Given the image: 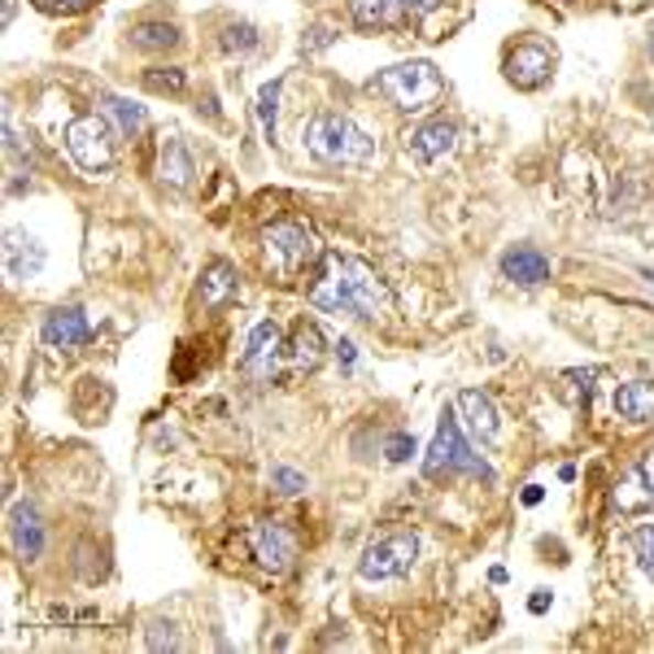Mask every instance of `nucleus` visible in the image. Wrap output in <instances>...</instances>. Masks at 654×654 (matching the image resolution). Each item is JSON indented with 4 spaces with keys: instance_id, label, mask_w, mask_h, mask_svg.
Listing matches in <instances>:
<instances>
[{
    "instance_id": "obj_1",
    "label": "nucleus",
    "mask_w": 654,
    "mask_h": 654,
    "mask_svg": "<svg viewBox=\"0 0 654 654\" xmlns=\"http://www.w3.org/2000/svg\"><path fill=\"white\" fill-rule=\"evenodd\" d=\"M310 302L319 310H331V315H358V319H375L393 306V293L389 284L358 258H336L327 253L324 258V275L315 280L310 288Z\"/></svg>"
},
{
    "instance_id": "obj_2",
    "label": "nucleus",
    "mask_w": 654,
    "mask_h": 654,
    "mask_svg": "<svg viewBox=\"0 0 654 654\" xmlns=\"http://www.w3.org/2000/svg\"><path fill=\"white\" fill-rule=\"evenodd\" d=\"M306 149L327 166H367L375 162V140L345 113H315L306 122Z\"/></svg>"
},
{
    "instance_id": "obj_3",
    "label": "nucleus",
    "mask_w": 654,
    "mask_h": 654,
    "mask_svg": "<svg viewBox=\"0 0 654 654\" xmlns=\"http://www.w3.org/2000/svg\"><path fill=\"white\" fill-rule=\"evenodd\" d=\"M424 476L428 480H445V476H476V480H493V467L476 454V445L462 436L458 419L445 411L440 424H436V436L428 445V458H424Z\"/></svg>"
},
{
    "instance_id": "obj_4",
    "label": "nucleus",
    "mask_w": 654,
    "mask_h": 654,
    "mask_svg": "<svg viewBox=\"0 0 654 654\" xmlns=\"http://www.w3.org/2000/svg\"><path fill=\"white\" fill-rule=\"evenodd\" d=\"M375 92L389 97L402 113H419L445 92V79L433 62H402V66H389L375 75Z\"/></svg>"
},
{
    "instance_id": "obj_5",
    "label": "nucleus",
    "mask_w": 654,
    "mask_h": 654,
    "mask_svg": "<svg viewBox=\"0 0 654 654\" xmlns=\"http://www.w3.org/2000/svg\"><path fill=\"white\" fill-rule=\"evenodd\" d=\"M262 253H266V266L280 280H293L319 258V240L302 222H275V227L262 231Z\"/></svg>"
},
{
    "instance_id": "obj_6",
    "label": "nucleus",
    "mask_w": 654,
    "mask_h": 654,
    "mask_svg": "<svg viewBox=\"0 0 654 654\" xmlns=\"http://www.w3.org/2000/svg\"><path fill=\"white\" fill-rule=\"evenodd\" d=\"M66 149H70V157H75L79 171H88V175L109 171L113 166V127H109L106 113H79V118H70Z\"/></svg>"
},
{
    "instance_id": "obj_7",
    "label": "nucleus",
    "mask_w": 654,
    "mask_h": 654,
    "mask_svg": "<svg viewBox=\"0 0 654 654\" xmlns=\"http://www.w3.org/2000/svg\"><path fill=\"white\" fill-rule=\"evenodd\" d=\"M419 558V537L415 533H389L380 542H371L362 549V563H358V576L362 580H393V576H406Z\"/></svg>"
},
{
    "instance_id": "obj_8",
    "label": "nucleus",
    "mask_w": 654,
    "mask_h": 654,
    "mask_svg": "<svg viewBox=\"0 0 654 654\" xmlns=\"http://www.w3.org/2000/svg\"><path fill=\"white\" fill-rule=\"evenodd\" d=\"M249 549H253L258 567H266L271 576H284L293 567V558H297V537L280 520H258L249 528Z\"/></svg>"
},
{
    "instance_id": "obj_9",
    "label": "nucleus",
    "mask_w": 654,
    "mask_h": 654,
    "mask_svg": "<svg viewBox=\"0 0 654 654\" xmlns=\"http://www.w3.org/2000/svg\"><path fill=\"white\" fill-rule=\"evenodd\" d=\"M554 75V48H545V44H520V48H511L506 53V79L515 84V88H542L545 79Z\"/></svg>"
},
{
    "instance_id": "obj_10",
    "label": "nucleus",
    "mask_w": 654,
    "mask_h": 654,
    "mask_svg": "<svg viewBox=\"0 0 654 654\" xmlns=\"http://www.w3.org/2000/svg\"><path fill=\"white\" fill-rule=\"evenodd\" d=\"M44 345L48 349H57V353H70V349H79V345H88L92 340V324H88V315L79 310V306H57L48 319H44Z\"/></svg>"
},
{
    "instance_id": "obj_11",
    "label": "nucleus",
    "mask_w": 654,
    "mask_h": 654,
    "mask_svg": "<svg viewBox=\"0 0 654 654\" xmlns=\"http://www.w3.org/2000/svg\"><path fill=\"white\" fill-rule=\"evenodd\" d=\"M280 353H284V331H280V324H271V319L253 324V331H249V349H244V371L258 375V380H271Z\"/></svg>"
},
{
    "instance_id": "obj_12",
    "label": "nucleus",
    "mask_w": 654,
    "mask_h": 654,
    "mask_svg": "<svg viewBox=\"0 0 654 654\" xmlns=\"http://www.w3.org/2000/svg\"><path fill=\"white\" fill-rule=\"evenodd\" d=\"M44 258L48 253L31 231H18V227L4 231V275L9 280H35L44 271Z\"/></svg>"
},
{
    "instance_id": "obj_13",
    "label": "nucleus",
    "mask_w": 654,
    "mask_h": 654,
    "mask_svg": "<svg viewBox=\"0 0 654 654\" xmlns=\"http://www.w3.org/2000/svg\"><path fill=\"white\" fill-rule=\"evenodd\" d=\"M454 140H458V127L445 122V118H433V122H424V127L411 131L406 149H411V157H415L419 166H433V162H440V157L454 149Z\"/></svg>"
},
{
    "instance_id": "obj_14",
    "label": "nucleus",
    "mask_w": 654,
    "mask_h": 654,
    "mask_svg": "<svg viewBox=\"0 0 654 654\" xmlns=\"http://www.w3.org/2000/svg\"><path fill=\"white\" fill-rule=\"evenodd\" d=\"M9 537H13V549H18V558H40V549H44V520H40V511L31 506V502H18L13 506V515H9Z\"/></svg>"
},
{
    "instance_id": "obj_15",
    "label": "nucleus",
    "mask_w": 654,
    "mask_h": 654,
    "mask_svg": "<svg viewBox=\"0 0 654 654\" xmlns=\"http://www.w3.org/2000/svg\"><path fill=\"white\" fill-rule=\"evenodd\" d=\"M458 411H462V419H467V428L480 436V440H493L498 436V406L489 402V393H480V389H462L458 393Z\"/></svg>"
},
{
    "instance_id": "obj_16",
    "label": "nucleus",
    "mask_w": 654,
    "mask_h": 654,
    "mask_svg": "<svg viewBox=\"0 0 654 654\" xmlns=\"http://www.w3.org/2000/svg\"><path fill=\"white\" fill-rule=\"evenodd\" d=\"M615 415L629 424H654V384L633 380L615 389Z\"/></svg>"
},
{
    "instance_id": "obj_17",
    "label": "nucleus",
    "mask_w": 654,
    "mask_h": 654,
    "mask_svg": "<svg viewBox=\"0 0 654 654\" xmlns=\"http://www.w3.org/2000/svg\"><path fill=\"white\" fill-rule=\"evenodd\" d=\"M502 275L515 280V284H524V288H537V284L549 280V262H545V253H537V249H511L502 258Z\"/></svg>"
},
{
    "instance_id": "obj_18",
    "label": "nucleus",
    "mask_w": 654,
    "mask_h": 654,
    "mask_svg": "<svg viewBox=\"0 0 654 654\" xmlns=\"http://www.w3.org/2000/svg\"><path fill=\"white\" fill-rule=\"evenodd\" d=\"M157 175L166 179V184H175V188H188L193 184V157H188V149H184V140L179 135H166L162 140V149H157Z\"/></svg>"
},
{
    "instance_id": "obj_19",
    "label": "nucleus",
    "mask_w": 654,
    "mask_h": 654,
    "mask_svg": "<svg viewBox=\"0 0 654 654\" xmlns=\"http://www.w3.org/2000/svg\"><path fill=\"white\" fill-rule=\"evenodd\" d=\"M349 13L358 26L380 31V26H402L406 18V0H349Z\"/></svg>"
},
{
    "instance_id": "obj_20",
    "label": "nucleus",
    "mask_w": 654,
    "mask_h": 654,
    "mask_svg": "<svg viewBox=\"0 0 654 654\" xmlns=\"http://www.w3.org/2000/svg\"><path fill=\"white\" fill-rule=\"evenodd\" d=\"M101 113L113 122V131H118L122 140H135V135H144V127H149L144 106H135V101H127V97H101Z\"/></svg>"
},
{
    "instance_id": "obj_21",
    "label": "nucleus",
    "mask_w": 654,
    "mask_h": 654,
    "mask_svg": "<svg viewBox=\"0 0 654 654\" xmlns=\"http://www.w3.org/2000/svg\"><path fill=\"white\" fill-rule=\"evenodd\" d=\"M236 288H240V275H236V266L231 262H210L206 266V275H201V306H222L227 297H236Z\"/></svg>"
},
{
    "instance_id": "obj_22",
    "label": "nucleus",
    "mask_w": 654,
    "mask_h": 654,
    "mask_svg": "<svg viewBox=\"0 0 654 654\" xmlns=\"http://www.w3.org/2000/svg\"><path fill=\"white\" fill-rule=\"evenodd\" d=\"M131 44L144 48V53H166V48L179 44V26H171V22H140V26H131Z\"/></svg>"
},
{
    "instance_id": "obj_23",
    "label": "nucleus",
    "mask_w": 654,
    "mask_h": 654,
    "mask_svg": "<svg viewBox=\"0 0 654 654\" xmlns=\"http://www.w3.org/2000/svg\"><path fill=\"white\" fill-rule=\"evenodd\" d=\"M293 367H315L319 358H324V331H319V324H297V331H293Z\"/></svg>"
},
{
    "instance_id": "obj_24",
    "label": "nucleus",
    "mask_w": 654,
    "mask_h": 654,
    "mask_svg": "<svg viewBox=\"0 0 654 654\" xmlns=\"http://www.w3.org/2000/svg\"><path fill=\"white\" fill-rule=\"evenodd\" d=\"M280 88H284V79H271V84L258 92V122H262L266 140H275V109H280Z\"/></svg>"
},
{
    "instance_id": "obj_25",
    "label": "nucleus",
    "mask_w": 654,
    "mask_h": 654,
    "mask_svg": "<svg viewBox=\"0 0 654 654\" xmlns=\"http://www.w3.org/2000/svg\"><path fill=\"white\" fill-rule=\"evenodd\" d=\"M144 84H149L153 92H166V97H179V92L188 88V75H184L179 66H171V70H149V75H144Z\"/></svg>"
},
{
    "instance_id": "obj_26",
    "label": "nucleus",
    "mask_w": 654,
    "mask_h": 654,
    "mask_svg": "<svg viewBox=\"0 0 654 654\" xmlns=\"http://www.w3.org/2000/svg\"><path fill=\"white\" fill-rule=\"evenodd\" d=\"M633 554H637V567L654 580V524L633 528Z\"/></svg>"
},
{
    "instance_id": "obj_27",
    "label": "nucleus",
    "mask_w": 654,
    "mask_h": 654,
    "mask_svg": "<svg viewBox=\"0 0 654 654\" xmlns=\"http://www.w3.org/2000/svg\"><path fill=\"white\" fill-rule=\"evenodd\" d=\"M149 651H179V633L175 624H149Z\"/></svg>"
},
{
    "instance_id": "obj_28",
    "label": "nucleus",
    "mask_w": 654,
    "mask_h": 654,
    "mask_svg": "<svg viewBox=\"0 0 654 654\" xmlns=\"http://www.w3.org/2000/svg\"><path fill=\"white\" fill-rule=\"evenodd\" d=\"M384 454H389V462H406L411 454H419V445H415V436L397 433V436H389V445H384Z\"/></svg>"
},
{
    "instance_id": "obj_29",
    "label": "nucleus",
    "mask_w": 654,
    "mask_h": 654,
    "mask_svg": "<svg viewBox=\"0 0 654 654\" xmlns=\"http://www.w3.org/2000/svg\"><path fill=\"white\" fill-rule=\"evenodd\" d=\"M275 484H280V493H302L306 489V476L302 471H293V467H275V476H271Z\"/></svg>"
},
{
    "instance_id": "obj_30",
    "label": "nucleus",
    "mask_w": 654,
    "mask_h": 654,
    "mask_svg": "<svg viewBox=\"0 0 654 654\" xmlns=\"http://www.w3.org/2000/svg\"><path fill=\"white\" fill-rule=\"evenodd\" d=\"M222 44L244 53V48H253V44H258V35H253V26H244V22H240V26H227V40H222Z\"/></svg>"
},
{
    "instance_id": "obj_31",
    "label": "nucleus",
    "mask_w": 654,
    "mask_h": 654,
    "mask_svg": "<svg viewBox=\"0 0 654 654\" xmlns=\"http://www.w3.org/2000/svg\"><path fill=\"white\" fill-rule=\"evenodd\" d=\"M528 611H533V615H545V611H549V593H545V589H537V593L528 598Z\"/></svg>"
},
{
    "instance_id": "obj_32",
    "label": "nucleus",
    "mask_w": 654,
    "mask_h": 654,
    "mask_svg": "<svg viewBox=\"0 0 654 654\" xmlns=\"http://www.w3.org/2000/svg\"><path fill=\"white\" fill-rule=\"evenodd\" d=\"M53 9H66V13H79V9H88L92 0H48Z\"/></svg>"
},
{
    "instance_id": "obj_33",
    "label": "nucleus",
    "mask_w": 654,
    "mask_h": 654,
    "mask_svg": "<svg viewBox=\"0 0 654 654\" xmlns=\"http://www.w3.org/2000/svg\"><path fill=\"white\" fill-rule=\"evenodd\" d=\"M542 498H545L542 484H528V489H524V506H542Z\"/></svg>"
},
{
    "instance_id": "obj_34",
    "label": "nucleus",
    "mask_w": 654,
    "mask_h": 654,
    "mask_svg": "<svg viewBox=\"0 0 654 654\" xmlns=\"http://www.w3.org/2000/svg\"><path fill=\"white\" fill-rule=\"evenodd\" d=\"M642 480H646V489L654 493V449L646 454V458H642Z\"/></svg>"
},
{
    "instance_id": "obj_35",
    "label": "nucleus",
    "mask_w": 654,
    "mask_h": 654,
    "mask_svg": "<svg viewBox=\"0 0 654 654\" xmlns=\"http://www.w3.org/2000/svg\"><path fill=\"white\" fill-rule=\"evenodd\" d=\"M440 0H406V9H415V13H433Z\"/></svg>"
},
{
    "instance_id": "obj_36",
    "label": "nucleus",
    "mask_w": 654,
    "mask_h": 654,
    "mask_svg": "<svg viewBox=\"0 0 654 654\" xmlns=\"http://www.w3.org/2000/svg\"><path fill=\"white\" fill-rule=\"evenodd\" d=\"M336 353H340V362H353V340H340Z\"/></svg>"
},
{
    "instance_id": "obj_37",
    "label": "nucleus",
    "mask_w": 654,
    "mask_h": 654,
    "mask_svg": "<svg viewBox=\"0 0 654 654\" xmlns=\"http://www.w3.org/2000/svg\"><path fill=\"white\" fill-rule=\"evenodd\" d=\"M651 57H654V35H651Z\"/></svg>"
}]
</instances>
